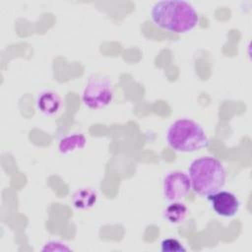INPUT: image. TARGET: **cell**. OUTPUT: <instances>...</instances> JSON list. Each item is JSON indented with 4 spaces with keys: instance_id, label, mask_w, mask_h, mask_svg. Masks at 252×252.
Masks as SVG:
<instances>
[{
    "instance_id": "6da1fadb",
    "label": "cell",
    "mask_w": 252,
    "mask_h": 252,
    "mask_svg": "<svg viewBox=\"0 0 252 252\" xmlns=\"http://www.w3.org/2000/svg\"><path fill=\"white\" fill-rule=\"evenodd\" d=\"M199 14L187 1L161 0L151 9V19L159 29L173 33H186L199 23Z\"/></svg>"
},
{
    "instance_id": "7a4b0ae2",
    "label": "cell",
    "mask_w": 252,
    "mask_h": 252,
    "mask_svg": "<svg viewBox=\"0 0 252 252\" xmlns=\"http://www.w3.org/2000/svg\"><path fill=\"white\" fill-rule=\"evenodd\" d=\"M188 172L192 190L199 196L208 197L220 191L225 185V168L215 157L205 156L194 159Z\"/></svg>"
},
{
    "instance_id": "3957f363",
    "label": "cell",
    "mask_w": 252,
    "mask_h": 252,
    "mask_svg": "<svg viewBox=\"0 0 252 252\" xmlns=\"http://www.w3.org/2000/svg\"><path fill=\"white\" fill-rule=\"evenodd\" d=\"M167 145L177 153H194L205 149L210 139L204 128L190 118H179L166 131Z\"/></svg>"
},
{
    "instance_id": "277c9868",
    "label": "cell",
    "mask_w": 252,
    "mask_h": 252,
    "mask_svg": "<svg viewBox=\"0 0 252 252\" xmlns=\"http://www.w3.org/2000/svg\"><path fill=\"white\" fill-rule=\"evenodd\" d=\"M114 91L111 81L102 75L91 76L82 93L84 104L91 109H101L109 105L113 99Z\"/></svg>"
},
{
    "instance_id": "5b68a950",
    "label": "cell",
    "mask_w": 252,
    "mask_h": 252,
    "mask_svg": "<svg viewBox=\"0 0 252 252\" xmlns=\"http://www.w3.org/2000/svg\"><path fill=\"white\" fill-rule=\"evenodd\" d=\"M192 190L189 175L182 170L167 172L162 180V195L168 202L182 201Z\"/></svg>"
},
{
    "instance_id": "8992f818",
    "label": "cell",
    "mask_w": 252,
    "mask_h": 252,
    "mask_svg": "<svg viewBox=\"0 0 252 252\" xmlns=\"http://www.w3.org/2000/svg\"><path fill=\"white\" fill-rule=\"evenodd\" d=\"M208 201L214 212L221 218H232L240 209V202L236 195L226 190H220L208 196Z\"/></svg>"
},
{
    "instance_id": "52a82bcc",
    "label": "cell",
    "mask_w": 252,
    "mask_h": 252,
    "mask_svg": "<svg viewBox=\"0 0 252 252\" xmlns=\"http://www.w3.org/2000/svg\"><path fill=\"white\" fill-rule=\"evenodd\" d=\"M61 106V96L53 91H43L37 95L36 107L43 115L53 116L60 110Z\"/></svg>"
},
{
    "instance_id": "ba28073f",
    "label": "cell",
    "mask_w": 252,
    "mask_h": 252,
    "mask_svg": "<svg viewBox=\"0 0 252 252\" xmlns=\"http://www.w3.org/2000/svg\"><path fill=\"white\" fill-rule=\"evenodd\" d=\"M97 201L95 190L91 187H83L74 192L71 197V203L75 209L85 211L93 208Z\"/></svg>"
},
{
    "instance_id": "9c48e42d",
    "label": "cell",
    "mask_w": 252,
    "mask_h": 252,
    "mask_svg": "<svg viewBox=\"0 0 252 252\" xmlns=\"http://www.w3.org/2000/svg\"><path fill=\"white\" fill-rule=\"evenodd\" d=\"M87 145V139L82 133H73L62 137L58 143V151L62 155H69L71 153L84 149Z\"/></svg>"
},
{
    "instance_id": "30bf717a",
    "label": "cell",
    "mask_w": 252,
    "mask_h": 252,
    "mask_svg": "<svg viewBox=\"0 0 252 252\" xmlns=\"http://www.w3.org/2000/svg\"><path fill=\"white\" fill-rule=\"evenodd\" d=\"M188 215L187 206L181 201L170 202L169 205L165 207L162 212L163 219L171 224H180L182 223Z\"/></svg>"
},
{
    "instance_id": "8fae6325",
    "label": "cell",
    "mask_w": 252,
    "mask_h": 252,
    "mask_svg": "<svg viewBox=\"0 0 252 252\" xmlns=\"http://www.w3.org/2000/svg\"><path fill=\"white\" fill-rule=\"evenodd\" d=\"M160 249L163 252H184L186 248L175 238H165L160 242Z\"/></svg>"
},
{
    "instance_id": "7c38bea8",
    "label": "cell",
    "mask_w": 252,
    "mask_h": 252,
    "mask_svg": "<svg viewBox=\"0 0 252 252\" xmlns=\"http://www.w3.org/2000/svg\"><path fill=\"white\" fill-rule=\"evenodd\" d=\"M71 248L66 246L64 243L59 242V241H50L45 244V246L42 248V250H49V251H54V250H70Z\"/></svg>"
}]
</instances>
